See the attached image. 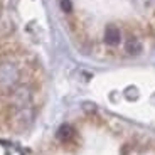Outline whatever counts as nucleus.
Returning a JSON list of instances; mask_svg holds the SVG:
<instances>
[{"label":"nucleus","instance_id":"nucleus-3","mask_svg":"<svg viewBox=\"0 0 155 155\" xmlns=\"http://www.w3.org/2000/svg\"><path fill=\"white\" fill-rule=\"evenodd\" d=\"M32 118H34L32 108L31 106H25V108H19L15 113H14L12 121H14V125H15L17 128H24V127H27V125L31 123Z\"/></svg>","mask_w":155,"mask_h":155},{"label":"nucleus","instance_id":"nucleus-5","mask_svg":"<svg viewBox=\"0 0 155 155\" xmlns=\"http://www.w3.org/2000/svg\"><path fill=\"white\" fill-rule=\"evenodd\" d=\"M125 51H127L128 56H138L140 52H142V44H140L138 39L130 37L127 42H125Z\"/></svg>","mask_w":155,"mask_h":155},{"label":"nucleus","instance_id":"nucleus-2","mask_svg":"<svg viewBox=\"0 0 155 155\" xmlns=\"http://www.w3.org/2000/svg\"><path fill=\"white\" fill-rule=\"evenodd\" d=\"M10 100H12V105L15 106V110L29 106V103H31V100H32L31 88H29V86H17L15 89H12Z\"/></svg>","mask_w":155,"mask_h":155},{"label":"nucleus","instance_id":"nucleus-6","mask_svg":"<svg viewBox=\"0 0 155 155\" xmlns=\"http://www.w3.org/2000/svg\"><path fill=\"white\" fill-rule=\"evenodd\" d=\"M73 137H74V128L71 125H62V127H59L58 138L61 142H69V140H73Z\"/></svg>","mask_w":155,"mask_h":155},{"label":"nucleus","instance_id":"nucleus-4","mask_svg":"<svg viewBox=\"0 0 155 155\" xmlns=\"http://www.w3.org/2000/svg\"><path fill=\"white\" fill-rule=\"evenodd\" d=\"M121 41V32L118 27H115V25H108V27L105 29V42L108 44V46H118Z\"/></svg>","mask_w":155,"mask_h":155},{"label":"nucleus","instance_id":"nucleus-1","mask_svg":"<svg viewBox=\"0 0 155 155\" xmlns=\"http://www.w3.org/2000/svg\"><path fill=\"white\" fill-rule=\"evenodd\" d=\"M20 71L15 62L4 61L0 62V89L4 91H12L19 86Z\"/></svg>","mask_w":155,"mask_h":155},{"label":"nucleus","instance_id":"nucleus-7","mask_svg":"<svg viewBox=\"0 0 155 155\" xmlns=\"http://www.w3.org/2000/svg\"><path fill=\"white\" fill-rule=\"evenodd\" d=\"M61 8L66 14H69L71 10H73V4H71V0H61Z\"/></svg>","mask_w":155,"mask_h":155}]
</instances>
